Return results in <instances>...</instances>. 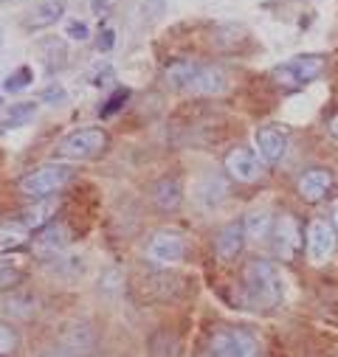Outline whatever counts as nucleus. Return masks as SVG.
Masks as SVG:
<instances>
[{
	"mask_svg": "<svg viewBox=\"0 0 338 357\" xmlns=\"http://www.w3.org/2000/svg\"><path fill=\"white\" fill-rule=\"evenodd\" d=\"M166 82L181 93L195 96H220L228 91V73L217 65H200L189 59H178L166 68Z\"/></svg>",
	"mask_w": 338,
	"mask_h": 357,
	"instance_id": "f257e3e1",
	"label": "nucleus"
},
{
	"mask_svg": "<svg viewBox=\"0 0 338 357\" xmlns=\"http://www.w3.org/2000/svg\"><path fill=\"white\" fill-rule=\"evenodd\" d=\"M245 279V290L254 307L260 310H274L282 304L285 298V282L279 276V271L268 261V259H251L242 271Z\"/></svg>",
	"mask_w": 338,
	"mask_h": 357,
	"instance_id": "f03ea898",
	"label": "nucleus"
},
{
	"mask_svg": "<svg viewBox=\"0 0 338 357\" xmlns=\"http://www.w3.org/2000/svg\"><path fill=\"white\" fill-rule=\"evenodd\" d=\"M73 177V169L68 163H45V166H37L34 172L23 174L20 181V192L29 195V197H51L57 195L59 189L68 186V181Z\"/></svg>",
	"mask_w": 338,
	"mask_h": 357,
	"instance_id": "7ed1b4c3",
	"label": "nucleus"
},
{
	"mask_svg": "<svg viewBox=\"0 0 338 357\" xmlns=\"http://www.w3.org/2000/svg\"><path fill=\"white\" fill-rule=\"evenodd\" d=\"M324 65H327V59L321 54L293 56V59H288V62H282V65L274 68V79L282 87H288V91H299V87L316 82L324 73Z\"/></svg>",
	"mask_w": 338,
	"mask_h": 357,
	"instance_id": "20e7f679",
	"label": "nucleus"
},
{
	"mask_svg": "<svg viewBox=\"0 0 338 357\" xmlns=\"http://www.w3.org/2000/svg\"><path fill=\"white\" fill-rule=\"evenodd\" d=\"M105 146H108V132L102 127H79L62 138L59 155L68 160H91L102 155Z\"/></svg>",
	"mask_w": 338,
	"mask_h": 357,
	"instance_id": "39448f33",
	"label": "nucleus"
},
{
	"mask_svg": "<svg viewBox=\"0 0 338 357\" xmlns=\"http://www.w3.org/2000/svg\"><path fill=\"white\" fill-rule=\"evenodd\" d=\"M214 357H260V343L245 329H220L212 335Z\"/></svg>",
	"mask_w": 338,
	"mask_h": 357,
	"instance_id": "423d86ee",
	"label": "nucleus"
},
{
	"mask_svg": "<svg viewBox=\"0 0 338 357\" xmlns=\"http://www.w3.org/2000/svg\"><path fill=\"white\" fill-rule=\"evenodd\" d=\"M271 242H274V253L282 259V261H291L299 248H302V228L296 222L293 214H282L274 228H271Z\"/></svg>",
	"mask_w": 338,
	"mask_h": 357,
	"instance_id": "0eeeda50",
	"label": "nucleus"
},
{
	"mask_svg": "<svg viewBox=\"0 0 338 357\" xmlns=\"http://www.w3.org/2000/svg\"><path fill=\"white\" fill-rule=\"evenodd\" d=\"M335 248H338V231L335 225L324 222V220H313L307 225V253L316 264H324L335 256Z\"/></svg>",
	"mask_w": 338,
	"mask_h": 357,
	"instance_id": "6e6552de",
	"label": "nucleus"
},
{
	"mask_svg": "<svg viewBox=\"0 0 338 357\" xmlns=\"http://www.w3.org/2000/svg\"><path fill=\"white\" fill-rule=\"evenodd\" d=\"M226 172L234 177V181H240V183H257L263 177V172H265V163H263L260 155H254L251 149L237 146L226 158Z\"/></svg>",
	"mask_w": 338,
	"mask_h": 357,
	"instance_id": "1a4fd4ad",
	"label": "nucleus"
},
{
	"mask_svg": "<svg viewBox=\"0 0 338 357\" xmlns=\"http://www.w3.org/2000/svg\"><path fill=\"white\" fill-rule=\"evenodd\" d=\"M254 144H257V152H260L263 163H268V166L282 163L285 155H288V132L277 124L260 127L257 132H254Z\"/></svg>",
	"mask_w": 338,
	"mask_h": 357,
	"instance_id": "9d476101",
	"label": "nucleus"
},
{
	"mask_svg": "<svg viewBox=\"0 0 338 357\" xmlns=\"http://www.w3.org/2000/svg\"><path fill=\"white\" fill-rule=\"evenodd\" d=\"M184 253H186V242H184V236H178L172 231L155 234L147 245V256L158 264H178L184 259Z\"/></svg>",
	"mask_w": 338,
	"mask_h": 357,
	"instance_id": "9b49d317",
	"label": "nucleus"
},
{
	"mask_svg": "<svg viewBox=\"0 0 338 357\" xmlns=\"http://www.w3.org/2000/svg\"><path fill=\"white\" fill-rule=\"evenodd\" d=\"M68 245H71V234H68V228L59 225V222L40 228V234H37L34 242H31V248H34V253H37L40 259H57V256H62V253L68 250Z\"/></svg>",
	"mask_w": 338,
	"mask_h": 357,
	"instance_id": "f8f14e48",
	"label": "nucleus"
},
{
	"mask_svg": "<svg viewBox=\"0 0 338 357\" xmlns=\"http://www.w3.org/2000/svg\"><path fill=\"white\" fill-rule=\"evenodd\" d=\"M54 211H57L54 203H31L29 208H23V211H20L15 220H9L6 225L15 228V231H23V234H34V231H40V228L48 225V220L54 217Z\"/></svg>",
	"mask_w": 338,
	"mask_h": 357,
	"instance_id": "ddd939ff",
	"label": "nucleus"
},
{
	"mask_svg": "<svg viewBox=\"0 0 338 357\" xmlns=\"http://www.w3.org/2000/svg\"><path fill=\"white\" fill-rule=\"evenodd\" d=\"M330 186H332V174L327 169H307L299 177V195L307 203H318L321 197H327Z\"/></svg>",
	"mask_w": 338,
	"mask_h": 357,
	"instance_id": "4468645a",
	"label": "nucleus"
},
{
	"mask_svg": "<svg viewBox=\"0 0 338 357\" xmlns=\"http://www.w3.org/2000/svg\"><path fill=\"white\" fill-rule=\"evenodd\" d=\"M242 245H245V225H242V220L223 225L220 234H217V239H214V250H217V256L223 261L237 259V253L242 250Z\"/></svg>",
	"mask_w": 338,
	"mask_h": 357,
	"instance_id": "2eb2a0df",
	"label": "nucleus"
},
{
	"mask_svg": "<svg viewBox=\"0 0 338 357\" xmlns=\"http://www.w3.org/2000/svg\"><path fill=\"white\" fill-rule=\"evenodd\" d=\"M65 17V3L62 0H43L40 6H34V12L29 15V26L31 29H45L54 26Z\"/></svg>",
	"mask_w": 338,
	"mask_h": 357,
	"instance_id": "dca6fc26",
	"label": "nucleus"
},
{
	"mask_svg": "<svg viewBox=\"0 0 338 357\" xmlns=\"http://www.w3.org/2000/svg\"><path fill=\"white\" fill-rule=\"evenodd\" d=\"M242 225H245V236H248V239L263 242V239L271 234L274 220H271V211H268V208H257V211H248V214H245Z\"/></svg>",
	"mask_w": 338,
	"mask_h": 357,
	"instance_id": "f3484780",
	"label": "nucleus"
},
{
	"mask_svg": "<svg viewBox=\"0 0 338 357\" xmlns=\"http://www.w3.org/2000/svg\"><path fill=\"white\" fill-rule=\"evenodd\" d=\"M37 116V105L34 102H17L6 110L3 121H0V132H6V130H17V127H26L29 121H34Z\"/></svg>",
	"mask_w": 338,
	"mask_h": 357,
	"instance_id": "a211bd4d",
	"label": "nucleus"
},
{
	"mask_svg": "<svg viewBox=\"0 0 338 357\" xmlns=\"http://www.w3.org/2000/svg\"><path fill=\"white\" fill-rule=\"evenodd\" d=\"M226 195H228V189H226V183L220 181V177H206V181L200 183V189H198V197L206 208L220 206L226 200Z\"/></svg>",
	"mask_w": 338,
	"mask_h": 357,
	"instance_id": "6ab92c4d",
	"label": "nucleus"
},
{
	"mask_svg": "<svg viewBox=\"0 0 338 357\" xmlns=\"http://www.w3.org/2000/svg\"><path fill=\"white\" fill-rule=\"evenodd\" d=\"M155 203L163 211H175L181 203V183L178 181H161L155 189Z\"/></svg>",
	"mask_w": 338,
	"mask_h": 357,
	"instance_id": "aec40b11",
	"label": "nucleus"
},
{
	"mask_svg": "<svg viewBox=\"0 0 338 357\" xmlns=\"http://www.w3.org/2000/svg\"><path fill=\"white\" fill-rule=\"evenodd\" d=\"M31 82H34V70H31L29 65H20V68H15V70L3 79V91H6V93H20V91H29Z\"/></svg>",
	"mask_w": 338,
	"mask_h": 357,
	"instance_id": "412c9836",
	"label": "nucleus"
},
{
	"mask_svg": "<svg viewBox=\"0 0 338 357\" xmlns=\"http://www.w3.org/2000/svg\"><path fill=\"white\" fill-rule=\"evenodd\" d=\"M23 282V271L20 264H12V259L0 261V290H12L15 284Z\"/></svg>",
	"mask_w": 338,
	"mask_h": 357,
	"instance_id": "4be33fe9",
	"label": "nucleus"
},
{
	"mask_svg": "<svg viewBox=\"0 0 338 357\" xmlns=\"http://www.w3.org/2000/svg\"><path fill=\"white\" fill-rule=\"evenodd\" d=\"M26 239H29V234L15 231V228L3 225V228H0V253H3V250H15V248H20Z\"/></svg>",
	"mask_w": 338,
	"mask_h": 357,
	"instance_id": "5701e85b",
	"label": "nucleus"
},
{
	"mask_svg": "<svg viewBox=\"0 0 338 357\" xmlns=\"http://www.w3.org/2000/svg\"><path fill=\"white\" fill-rule=\"evenodd\" d=\"M17 349V332L9 324H0V357H6Z\"/></svg>",
	"mask_w": 338,
	"mask_h": 357,
	"instance_id": "b1692460",
	"label": "nucleus"
},
{
	"mask_svg": "<svg viewBox=\"0 0 338 357\" xmlns=\"http://www.w3.org/2000/svg\"><path fill=\"white\" fill-rule=\"evenodd\" d=\"M127 99H130V91H127V87H119V91H116V93H113V96L105 102L102 116H105V119H108V116H116V110H119V107H122Z\"/></svg>",
	"mask_w": 338,
	"mask_h": 357,
	"instance_id": "393cba45",
	"label": "nucleus"
},
{
	"mask_svg": "<svg viewBox=\"0 0 338 357\" xmlns=\"http://www.w3.org/2000/svg\"><path fill=\"white\" fill-rule=\"evenodd\" d=\"M65 34L71 37V40H88L91 37V29H88V23H82V20H65Z\"/></svg>",
	"mask_w": 338,
	"mask_h": 357,
	"instance_id": "a878e982",
	"label": "nucleus"
},
{
	"mask_svg": "<svg viewBox=\"0 0 338 357\" xmlns=\"http://www.w3.org/2000/svg\"><path fill=\"white\" fill-rule=\"evenodd\" d=\"M43 102H45V105H65V102H68L65 87H62V84H51L48 91L43 93Z\"/></svg>",
	"mask_w": 338,
	"mask_h": 357,
	"instance_id": "bb28decb",
	"label": "nucleus"
},
{
	"mask_svg": "<svg viewBox=\"0 0 338 357\" xmlns=\"http://www.w3.org/2000/svg\"><path fill=\"white\" fill-rule=\"evenodd\" d=\"M113 43H116V34H113L110 29H105V31L99 34V51H110Z\"/></svg>",
	"mask_w": 338,
	"mask_h": 357,
	"instance_id": "cd10ccee",
	"label": "nucleus"
},
{
	"mask_svg": "<svg viewBox=\"0 0 338 357\" xmlns=\"http://www.w3.org/2000/svg\"><path fill=\"white\" fill-rule=\"evenodd\" d=\"M91 6H94V12H96V15H108V9H110L108 0H94Z\"/></svg>",
	"mask_w": 338,
	"mask_h": 357,
	"instance_id": "c85d7f7f",
	"label": "nucleus"
},
{
	"mask_svg": "<svg viewBox=\"0 0 338 357\" xmlns=\"http://www.w3.org/2000/svg\"><path fill=\"white\" fill-rule=\"evenodd\" d=\"M147 3H149V9H152V12H161L166 0H147Z\"/></svg>",
	"mask_w": 338,
	"mask_h": 357,
	"instance_id": "c756f323",
	"label": "nucleus"
},
{
	"mask_svg": "<svg viewBox=\"0 0 338 357\" xmlns=\"http://www.w3.org/2000/svg\"><path fill=\"white\" fill-rule=\"evenodd\" d=\"M330 132L338 138V116H332V119H330Z\"/></svg>",
	"mask_w": 338,
	"mask_h": 357,
	"instance_id": "7c9ffc66",
	"label": "nucleus"
},
{
	"mask_svg": "<svg viewBox=\"0 0 338 357\" xmlns=\"http://www.w3.org/2000/svg\"><path fill=\"white\" fill-rule=\"evenodd\" d=\"M332 225H335V231H338V200H335V206H332Z\"/></svg>",
	"mask_w": 338,
	"mask_h": 357,
	"instance_id": "2f4dec72",
	"label": "nucleus"
}]
</instances>
